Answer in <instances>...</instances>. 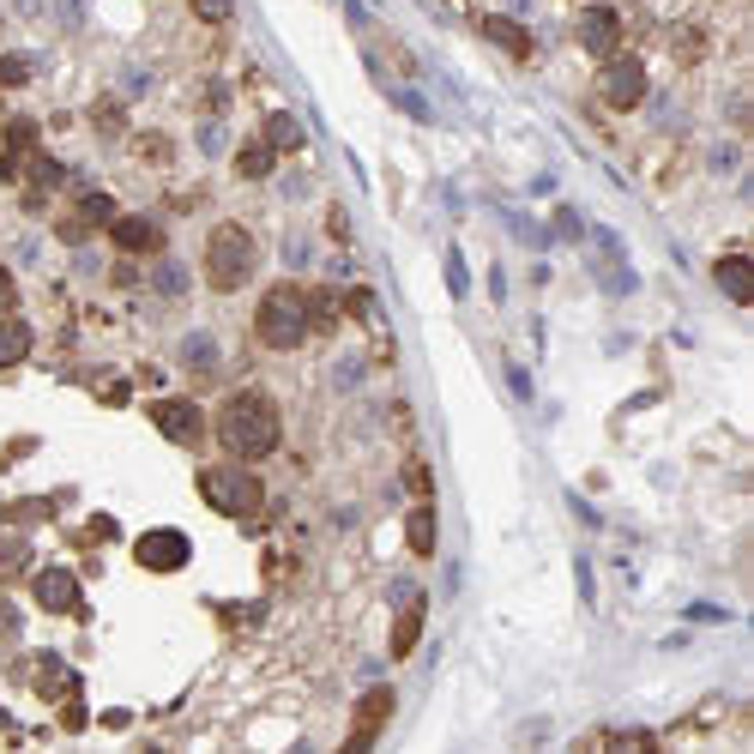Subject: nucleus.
<instances>
[{"label":"nucleus","instance_id":"obj_15","mask_svg":"<svg viewBox=\"0 0 754 754\" xmlns=\"http://www.w3.org/2000/svg\"><path fill=\"white\" fill-rule=\"evenodd\" d=\"M483 31H489V42L495 49H508L513 61H532V37H525V25H513V19H483Z\"/></svg>","mask_w":754,"mask_h":754},{"label":"nucleus","instance_id":"obj_8","mask_svg":"<svg viewBox=\"0 0 754 754\" xmlns=\"http://www.w3.org/2000/svg\"><path fill=\"white\" fill-rule=\"evenodd\" d=\"M151 423L170 435L175 447H199V435H206V411H199L194 399H157L151 404Z\"/></svg>","mask_w":754,"mask_h":754},{"label":"nucleus","instance_id":"obj_27","mask_svg":"<svg viewBox=\"0 0 754 754\" xmlns=\"http://www.w3.org/2000/svg\"><path fill=\"white\" fill-rule=\"evenodd\" d=\"M182 266H157V290H170V296H182Z\"/></svg>","mask_w":754,"mask_h":754},{"label":"nucleus","instance_id":"obj_23","mask_svg":"<svg viewBox=\"0 0 754 754\" xmlns=\"http://www.w3.org/2000/svg\"><path fill=\"white\" fill-rule=\"evenodd\" d=\"M7 151H13V157H31V151H37V121H25V115L7 121Z\"/></svg>","mask_w":754,"mask_h":754},{"label":"nucleus","instance_id":"obj_5","mask_svg":"<svg viewBox=\"0 0 754 754\" xmlns=\"http://www.w3.org/2000/svg\"><path fill=\"white\" fill-rule=\"evenodd\" d=\"M598 97L610 109H640L646 104V61H634V54H610V61L598 66Z\"/></svg>","mask_w":754,"mask_h":754},{"label":"nucleus","instance_id":"obj_1","mask_svg":"<svg viewBox=\"0 0 754 754\" xmlns=\"http://www.w3.org/2000/svg\"><path fill=\"white\" fill-rule=\"evenodd\" d=\"M218 441H223V453L247 459V465H254V459H272L278 441H284V411H278V399L260 387L230 392L218 411Z\"/></svg>","mask_w":754,"mask_h":754},{"label":"nucleus","instance_id":"obj_28","mask_svg":"<svg viewBox=\"0 0 754 754\" xmlns=\"http://www.w3.org/2000/svg\"><path fill=\"white\" fill-rule=\"evenodd\" d=\"M97 133H121V104H97Z\"/></svg>","mask_w":754,"mask_h":754},{"label":"nucleus","instance_id":"obj_11","mask_svg":"<svg viewBox=\"0 0 754 754\" xmlns=\"http://www.w3.org/2000/svg\"><path fill=\"white\" fill-rule=\"evenodd\" d=\"M109 235H115L121 254H157V247H163V230H157L151 218H115Z\"/></svg>","mask_w":754,"mask_h":754},{"label":"nucleus","instance_id":"obj_30","mask_svg":"<svg viewBox=\"0 0 754 754\" xmlns=\"http://www.w3.org/2000/svg\"><path fill=\"white\" fill-rule=\"evenodd\" d=\"M0 634H19V610L7 598H0Z\"/></svg>","mask_w":754,"mask_h":754},{"label":"nucleus","instance_id":"obj_26","mask_svg":"<svg viewBox=\"0 0 754 754\" xmlns=\"http://www.w3.org/2000/svg\"><path fill=\"white\" fill-rule=\"evenodd\" d=\"M194 13L206 19V25H223V19H230V0H194Z\"/></svg>","mask_w":754,"mask_h":754},{"label":"nucleus","instance_id":"obj_21","mask_svg":"<svg viewBox=\"0 0 754 754\" xmlns=\"http://www.w3.org/2000/svg\"><path fill=\"white\" fill-rule=\"evenodd\" d=\"M19 163H25L31 170V187H61V163H54V157H42V151H31V157H19Z\"/></svg>","mask_w":754,"mask_h":754},{"label":"nucleus","instance_id":"obj_10","mask_svg":"<svg viewBox=\"0 0 754 754\" xmlns=\"http://www.w3.org/2000/svg\"><path fill=\"white\" fill-rule=\"evenodd\" d=\"M387 718H392V689H368V701L356 706V725H351V749H363V742H375Z\"/></svg>","mask_w":754,"mask_h":754},{"label":"nucleus","instance_id":"obj_20","mask_svg":"<svg viewBox=\"0 0 754 754\" xmlns=\"http://www.w3.org/2000/svg\"><path fill=\"white\" fill-rule=\"evenodd\" d=\"M182 363L194 368V375H211V368H218V339H206V332H194V339L182 344Z\"/></svg>","mask_w":754,"mask_h":754},{"label":"nucleus","instance_id":"obj_12","mask_svg":"<svg viewBox=\"0 0 754 754\" xmlns=\"http://www.w3.org/2000/svg\"><path fill=\"white\" fill-rule=\"evenodd\" d=\"M713 278H718V290H725L730 302H754V266L742 260V254H725V260L713 266Z\"/></svg>","mask_w":754,"mask_h":754},{"label":"nucleus","instance_id":"obj_13","mask_svg":"<svg viewBox=\"0 0 754 754\" xmlns=\"http://www.w3.org/2000/svg\"><path fill=\"white\" fill-rule=\"evenodd\" d=\"M416 634H423V592H404V610L392 622V658H411Z\"/></svg>","mask_w":754,"mask_h":754},{"label":"nucleus","instance_id":"obj_17","mask_svg":"<svg viewBox=\"0 0 754 754\" xmlns=\"http://www.w3.org/2000/svg\"><path fill=\"white\" fill-rule=\"evenodd\" d=\"M260 139L272 145V151H302V145H308V133H302V121H296V115H284V109H278V115H266Z\"/></svg>","mask_w":754,"mask_h":754},{"label":"nucleus","instance_id":"obj_3","mask_svg":"<svg viewBox=\"0 0 754 754\" xmlns=\"http://www.w3.org/2000/svg\"><path fill=\"white\" fill-rule=\"evenodd\" d=\"M308 290L296 284H272L260 296V308H254V339L266 344V351H302L308 344Z\"/></svg>","mask_w":754,"mask_h":754},{"label":"nucleus","instance_id":"obj_29","mask_svg":"<svg viewBox=\"0 0 754 754\" xmlns=\"http://www.w3.org/2000/svg\"><path fill=\"white\" fill-rule=\"evenodd\" d=\"M19 308V284L7 278V266H0V314H13Z\"/></svg>","mask_w":754,"mask_h":754},{"label":"nucleus","instance_id":"obj_19","mask_svg":"<svg viewBox=\"0 0 754 754\" xmlns=\"http://www.w3.org/2000/svg\"><path fill=\"white\" fill-rule=\"evenodd\" d=\"M73 218L85 223V230H109V223H115L121 211H115V199H109V194H78Z\"/></svg>","mask_w":754,"mask_h":754},{"label":"nucleus","instance_id":"obj_24","mask_svg":"<svg viewBox=\"0 0 754 754\" xmlns=\"http://www.w3.org/2000/svg\"><path fill=\"white\" fill-rule=\"evenodd\" d=\"M31 73H37L31 54H0V85H31Z\"/></svg>","mask_w":754,"mask_h":754},{"label":"nucleus","instance_id":"obj_2","mask_svg":"<svg viewBox=\"0 0 754 754\" xmlns=\"http://www.w3.org/2000/svg\"><path fill=\"white\" fill-rule=\"evenodd\" d=\"M254 260H260V247H254V235H247L242 223H211V230H206L199 272H206V284L218 290V296L242 290L247 278H254Z\"/></svg>","mask_w":754,"mask_h":754},{"label":"nucleus","instance_id":"obj_14","mask_svg":"<svg viewBox=\"0 0 754 754\" xmlns=\"http://www.w3.org/2000/svg\"><path fill=\"white\" fill-rule=\"evenodd\" d=\"M31 356V326L19 314H0V368H19Z\"/></svg>","mask_w":754,"mask_h":754},{"label":"nucleus","instance_id":"obj_9","mask_svg":"<svg viewBox=\"0 0 754 754\" xmlns=\"http://www.w3.org/2000/svg\"><path fill=\"white\" fill-rule=\"evenodd\" d=\"M31 592H37V604H42V610H49V616H66V610H78V573H73V568H42Z\"/></svg>","mask_w":754,"mask_h":754},{"label":"nucleus","instance_id":"obj_22","mask_svg":"<svg viewBox=\"0 0 754 754\" xmlns=\"http://www.w3.org/2000/svg\"><path fill=\"white\" fill-rule=\"evenodd\" d=\"M308 326H314V332H332V326H339V296L314 290V296H308Z\"/></svg>","mask_w":754,"mask_h":754},{"label":"nucleus","instance_id":"obj_7","mask_svg":"<svg viewBox=\"0 0 754 754\" xmlns=\"http://www.w3.org/2000/svg\"><path fill=\"white\" fill-rule=\"evenodd\" d=\"M573 37H580V49H585V54L610 61V54L622 49V13H616V7H585L580 25H573Z\"/></svg>","mask_w":754,"mask_h":754},{"label":"nucleus","instance_id":"obj_4","mask_svg":"<svg viewBox=\"0 0 754 754\" xmlns=\"http://www.w3.org/2000/svg\"><path fill=\"white\" fill-rule=\"evenodd\" d=\"M199 495H206V508L223 513V520H254L266 501V483L247 465H206L199 471Z\"/></svg>","mask_w":754,"mask_h":754},{"label":"nucleus","instance_id":"obj_16","mask_svg":"<svg viewBox=\"0 0 754 754\" xmlns=\"http://www.w3.org/2000/svg\"><path fill=\"white\" fill-rule=\"evenodd\" d=\"M272 163H278V151L266 139H247L242 151H235V175H242V182H266V175H272Z\"/></svg>","mask_w":754,"mask_h":754},{"label":"nucleus","instance_id":"obj_25","mask_svg":"<svg viewBox=\"0 0 754 754\" xmlns=\"http://www.w3.org/2000/svg\"><path fill=\"white\" fill-rule=\"evenodd\" d=\"M25 561H31L25 544H0V580H19V573H25Z\"/></svg>","mask_w":754,"mask_h":754},{"label":"nucleus","instance_id":"obj_18","mask_svg":"<svg viewBox=\"0 0 754 754\" xmlns=\"http://www.w3.org/2000/svg\"><path fill=\"white\" fill-rule=\"evenodd\" d=\"M404 537H411V556H435V508H429V501H416V508H411Z\"/></svg>","mask_w":754,"mask_h":754},{"label":"nucleus","instance_id":"obj_6","mask_svg":"<svg viewBox=\"0 0 754 754\" xmlns=\"http://www.w3.org/2000/svg\"><path fill=\"white\" fill-rule=\"evenodd\" d=\"M133 561L151 573H182L187 561H194V544H187V532H175V525H157V532H145L139 544H133Z\"/></svg>","mask_w":754,"mask_h":754}]
</instances>
